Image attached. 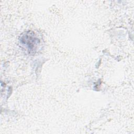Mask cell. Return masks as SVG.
Segmentation results:
<instances>
[{
	"label": "cell",
	"instance_id": "cell-1",
	"mask_svg": "<svg viewBox=\"0 0 134 134\" xmlns=\"http://www.w3.org/2000/svg\"><path fill=\"white\" fill-rule=\"evenodd\" d=\"M20 41L29 53H35L40 43L39 39L35 34L29 31L22 35L20 38Z\"/></svg>",
	"mask_w": 134,
	"mask_h": 134
}]
</instances>
